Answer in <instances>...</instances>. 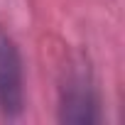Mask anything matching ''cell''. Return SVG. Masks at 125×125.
<instances>
[{
  "label": "cell",
  "mask_w": 125,
  "mask_h": 125,
  "mask_svg": "<svg viewBox=\"0 0 125 125\" xmlns=\"http://www.w3.org/2000/svg\"><path fill=\"white\" fill-rule=\"evenodd\" d=\"M25 113V61L17 42L0 25V115L17 120Z\"/></svg>",
  "instance_id": "2"
},
{
  "label": "cell",
  "mask_w": 125,
  "mask_h": 125,
  "mask_svg": "<svg viewBox=\"0 0 125 125\" xmlns=\"http://www.w3.org/2000/svg\"><path fill=\"white\" fill-rule=\"evenodd\" d=\"M56 120L69 125H98L103 120V98L98 79L86 54L71 56L56 86Z\"/></svg>",
  "instance_id": "1"
}]
</instances>
